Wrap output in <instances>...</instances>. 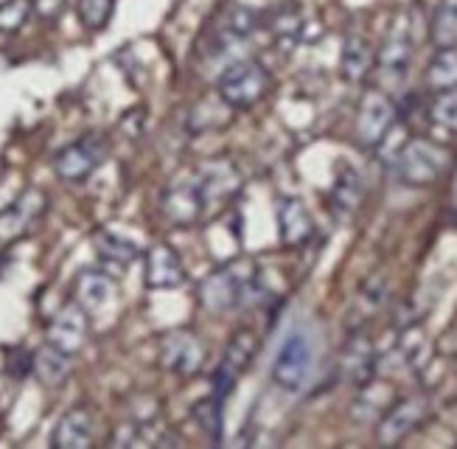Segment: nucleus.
<instances>
[{
	"label": "nucleus",
	"instance_id": "obj_1",
	"mask_svg": "<svg viewBox=\"0 0 457 449\" xmlns=\"http://www.w3.org/2000/svg\"><path fill=\"white\" fill-rule=\"evenodd\" d=\"M272 87V76L270 71L262 65V62H253V60H245V62H236L230 65L222 79H220V99L233 107V110H250L255 107L258 102L264 99Z\"/></svg>",
	"mask_w": 457,
	"mask_h": 449
},
{
	"label": "nucleus",
	"instance_id": "obj_2",
	"mask_svg": "<svg viewBox=\"0 0 457 449\" xmlns=\"http://www.w3.org/2000/svg\"><path fill=\"white\" fill-rule=\"evenodd\" d=\"M314 365V345L306 331H289L287 340L281 343L272 362V382L287 390V394H301L312 377Z\"/></svg>",
	"mask_w": 457,
	"mask_h": 449
},
{
	"label": "nucleus",
	"instance_id": "obj_3",
	"mask_svg": "<svg viewBox=\"0 0 457 449\" xmlns=\"http://www.w3.org/2000/svg\"><path fill=\"white\" fill-rule=\"evenodd\" d=\"M107 152H110V146L102 135H85V138H79L56 152V158H54L56 178L65 183L87 180L90 174L107 161Z\"/></svg>",
	"mask_w": 457,
	"mask_h": 449
},
{
	"label": "nucleus",
	"instance_id": "obj_4",
	"mask_svg": "<svg viewBox=\"0 0 457 449\" xmlns=\"http://www.w3.org/2000/svg\"><path fill=\"white\" fill-rule=\"evenodd\" d=\"M255 287H258L255 272L245 267H225L220 272H213L203 284L200 298L211 312H225V309H236L238 303H245V298L253 295Z\"/></svg>",
	"mask_w": 457,
	"mask_h": 449
},
{
	"label": "nucleus",
	"instance_id": "obj_5",
	"mask_svg": "<svg viewBox=\"0 0 457 449\" xmlns=\"http://www.w3.org/2000/svg\"><path fill=\"white\" fill-rule=\"evenodd\" d=\"M446 166V152L441 146H435L432 141H410L399 161H395V171L399 178L410 186H429L441 178V171Z\"/></svg>",
	"mask_w": 457,
	"mask_h": 449
},
{
	"label": "nucleus",
	"instance_id": "obj_6",
	"mask_svg": "<svg viewBox=\"0 0 457 449\" xmlns=\"http://www.w3.org/2000/svg\"><path fill=\"white\" fill-rule=\"evenodd\" d=\"M255 357V337L253 331L242 328L236 331L230 345L225 348V357L220 362V368H216V377H213V399L225 402V396L233 390V385L238 382V377L245 374L247 365L253 362Z\"/></svg>",
	"mask_w": 457,
	"mask_h": 449
},
{
	"label": "nucleus",
	"instance_id": "obj_7",
	"mask_svg": "<svg viewBox=\"0 0 457 449\" xmlns=\"http://www.w3.org/2000/svg\"><path fill=\"white\" fill-rule=\"evenodd\" d=\"M161 360L174 374L188 377V374H196V370H203L208 351L203 340L191 335V331H171V335L161 340Z\"/></svg>",
	"mask_w": 457,
	"mask_h": 449
},
{
	"label": "nucleus",
	"instance_id": "obj_8",
	"mask_svg": "<svg viewBox=\"0 0 457 449\" xmlns=\"http://www.w3.org/2000/svg\"><path fill=\"white\" fill-rule=\"evenodd\" d=\"M87 335H90L87 309L79 303L62 306L48 326V343L68 351V354H76V351L87 343Z\"/></svg>",
	"mask_w": 457,
	"mask_h": 449
},
{
	"label": "nucleus",
	"instance_id": "obj_9",
	"mask_svg": "<svg viewBox=\"0 0 457 449\" xmlns=\"http://www.w3.org/2000/svg\"><path fill=\"white\" fill-rule=\"evenodd\" d=\"M46 208H48V200L39 188H31L23 197H17L6 211H0V242H12L17 237H23V233L43 217Z\"/></svg>",
	"mask_w": 457,
	"mask_h": 449
},
{
	"label": "nucleus",
	"instance_id": "obj_10",
	"mask_svg": "<svg viewBox=\"0 0 457 449\" xmlns=\"http://www.w3.org/2000/svg\"><path fill=\"white\" fill-rule=\"evenodd\" d=\"M203 211H205V197H203V191H200V186H196L194 178L171 186L163 194V217L177 228L194 225L196 220L203 217Z\"/></svg>",
	"mask_w": 457,
	"mask_h": 449
},
{
	"label": "nucleus",
	"instance_id": "obj_11",
	"mask_svg": "<svg viewBox=\"0 0 457 449\" xmlns=\"http://www.w3.org/2000/svg\"><path fill=\"white\" fill-rule=\"evenodd\" d=\"M393 119H395V110L387 96L368 93L360 107V119H356V138H360V144H365V146H376L387 135Z\"/></svg>",
	"mask_w": 457,
	"mask_h": 449
},
{
	"label": "nucleus",
	"instance_id": "obj_12",
	"mask_svg": "<svg viewBox=\"0 0 457 449\" xmlns=\"http://www.w3.org/2000/svg\"><path fill=\"white\" fill-rule=\"evenodd\" d=\"M144 281L149 289H174L186 281V264L180 253L169 245H154L146 256Z\"/></svg>",
	"mask_w": 457,
	"mask_h": 449
},
{
	"label": "nucleus",
	"instance_id": "obj_13",
	"mask_svg": "<svg viewBox=\"0 0 457 449\" xmlns=\"http://www.w3.org/2000/svg\"><path fill=\"white\" fill-rule=\"evenodd\" d=\"M410 62H412V46H410V34L407 29H395L387 43L379 51V73L385 85H402L410 73Z\"/></svg>",
	"mask_w": 457,
	"mask_h": 449
},
{
	"label": "nucleus",
	"instance_id": "obj_14",
	"mask_svg": "<svg viewBox=\"0 0 457 449\" xmlns=\"http://www.w3.org/2000/svg\"><path fill=\"white\" fill-rule=\"evenodd\" d=\"M96 436V419L87 407H73L56 421L51 444L59 449H82L90 446Z\"/></svg>",
	"mask_w": 457,
	"mask_h": 449
},
{
	"label": "nucleus",
	"instance_id": "obj_15",
	"mask_svg": "<svg viewBox=\"0 0 457 449\" xmlns=\"http://www.w3.org/2000/svg\"><path fill=\"white\" fill-rule=\"evenodd\" d=\"M427 416V402L424 399H407V402H399L390 413L382 419L379 424V441L385 444H395L402 441L404 436H410L415 427H419Z\"/></svg>",
	"mask_w": 457,
	"mask_h": 449
},
{
	"label": "nucleus",
	"instance_id": "obj_16",
	"mask_svg": "<svg viewBox=\"0 0 457 449\" xmlns=\"http://www.w3.org/2000/svg\"><path fill=\"white\" fill-rule=\"evenodd\" d=\"M194 180L203 191L205 205L213 203V200L230 197V194H236V188L242 186V180H238V171L228 161H211V163L200 166L194 174Z\"/></svg>",
	"mask_w": 457,
	"mask_h": 449
},
{
	"label": "nucleus",
	"instance_id": "obj_17",
	"mask_svg": "<svg viewBox=\"0 0 457 449\" xmlns=\"http://www.w3.org/2000/svg\"><path fill=\"white\" fill-rule=\"evenodd\" d=\"M115 295V284L107 272L102 270H85L76 276V303L90 309H102L112 301Z\"/></svg>",
	"mask_w": 457,
	"mask_h": 449
},
{
	"label": "nucleus",
	"instance_id": "obj_18",
	"mask_svg": "<svg viewBox=\"0 0 457 449\" xmlns=\"http://www.w3.org/2000/svg\"><path fill=\"white\" fill-rule=\"evenodd\" d=\"M31 368H34V374L43 379L46 385H62L68 377H71V370H73V360L68 351L62 348H56V345H46V348H39L34 360H31Z\"/></svg>",
	"mask_w": 457,
	"mask_h": 449
},
{
	"label": "nucleus",
	"instance_id": "obj_19",
	"mask_svg": "<svg viewBox=\"0 0 457 449\" xmlns=\"http://www.w3.org/2000/svg\"><path fill=\"white\" fill-rule=\"evenodd\" d=\"M278 225H281V239L287 245H301L303 239H309L312 233V217L303 208L301 200H281V208H278Z\"/></svg>",
	"mask_w": 457,
	"mask_h": 449
},
{
	"label": "nucleus",
	"instance_id": "obj_20",
	"mask_svg": "<svg viewBox=\"0 0 457 449\" xmlns=\"http://www.w3.org/2000/svg\"><path fill=\"white\" fill-rule=\"evenodd\" d=\"M343 76L348 82H360L373 68V48L362 34H351L343 46V60H340Z\"/></svg>",
	"mask_w": 457,
	"mask_h": 449
},
{
	"label": "nucleus",
	"instance_id": "obj_21",
	"mask_svg": "<svg viewBox=\"0 0 457 449\" xmlns=\"http://www.w3.org/2000/svg\"><path fill=\"white\" fill-rule=\"evenodd\" d=\"M96 253L102 256L104 264H112V267H129L137 259V247L110 230L96 233Z\"/></svg>",
	"mask_w": 457,
	"mask_h": 449
},
{
	"label": "nucleus",
	"instance_id": "obj_22",
	"mask_svg": "<svg viewBox=\"0 0 457 449\" xmlns=\"http://www.w3.org/2000/svg\"><path fill=\"white\" fill-rule=\"evenodd\" d=\"M429 37L435 48H457V0H444L432 17Z\"/></svg>",
	"mask_w": 457,
	"mask_h": 449
},
{
	"label": "nucleus",
	"instance_id": "obj_23",
	"mask_svg": "<svg viewBox=\"0 0 457 449\" xmlns=\"http://www.w3.org/2000/svg\"><path fill=\"white\" fill-rule=\"evenodd\" d=\"M427 85L432 90L457 87V48H438L427 68Z\"/></svg>",
	"mask_w": 457,
	"mask_h": 449
},
{
	"label": "nucleus",
	"instance_id": "obj_24",
	"mask_svg": "<svg viewBox=\"0 0 457 449\" xmlns=\"http://www.w3.org/2000/svg\"><path fill=\"white\" fill-rule=\"evenodd\" d=\"M429 119L449 132H457V87L435 90V99L429 104Z\"/></svg>",
	"mask_w": 457,
	"mask_h": 449
},
{
	"label": "nucleus",
	"instance_id": "obj_25",
	"mask_svg": "<svg viewBox=\"0 0 457 449\" xmlns=\"http://www.w3.org/2000/svg\"><path fill=\"white\" fill-rule=\"evenodd\" d=\"M360 194H362V183H360V174L353 169H345V174L337 178V186H334V208L340 213H351L353 205L360 203Z\"/></svg>",
	"mask_w": 457,
	"mask_h": 449
},
{
	"label": "nucleus",
	"instance_id": "obj_26",
	"mask_svg": "<svg viewBox=\"0 0 457 449\" xmlns=\"http://www.w3.org/2000/svg\"><path fill=\"white\" fill-rule=\"evenodd\" d=\"M76 12H79V21H82L85 29L102 31V29H107L110 17L115 12V0H79Z\"/></svg>",
	"mask_w": 457,
	"mask_h": 449
},
{
	"label": "nucleus",
	"instance_id": "obj_27",
	"mask_svg": "<svg viewBox=\"0 0 457 449\" xmlns=\"http://www.w3.org/2000/svg\"><path fill=\"white\" fill-rule=\"evenodd\" d=\"M31 12H34L31 0H4V4H0V31L4 34L20 31L29 23Z\"/></svg>",
	"mask_w": 457,
	"mask_h": 449
},
{
	"label": "nucleus",
	"instance_id": "obj_28",
	"mask_svg": "<svg viewBox=\"0 0 457 449\" xmlns=\"http://www.w3.org/2000/svg\"><path fill=\"white\" fill-rule=\"evenodd\" d=\"M253 29H255V14L245 6H233L220 23V31L225 40H245Z\"/></svg>",
	"mask_w": 457,
	"mask_h": 449
},
{
	"label": "nucleus",
	"instance_id": "obj_29",
	"mask_svg": "<svg viewBox=\"0 0 457 449\" xmlns=\"http://www.w3.org/2000/svg\"><path fill=\"white\" fill-rule=\"evenodd\" d=\"M194 419L200 421L203 433H208L213 441H220V436H222V402L220 399H205L196 404Z\"/></svg>",
	"mask_w": 457,
	"mask_h": 449
},
{
	"label": "nucleus",
	"instance_id": "obj_30",
	"mask_svg": "<svg viewBox=\"0 0 457 449\" xmlns=\"http://www.w3.org/2000/svg\"><path fill=\"white\" fill-rule=\"evenodd\" d=\"M31 4H34V12L39 17H46V21H54V17H59L65 9V0H31Z\"/></svg>",
	"mask_w": 457,
	"mask_h": 449
}]
</instances>
